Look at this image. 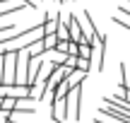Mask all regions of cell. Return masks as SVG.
Wrapping results in <instances>:
<instances>
[{"mask_svg": "<svg viewBox=\"0 0 130 123\" xmlns=\"http://www.w3.org/2000/svg\"><path fill=\"white\" fill-rule=\"evenodd\" d=\"M17 80V53L3 56V72H0V87H12Z\"/></svg>", "mask_w": 130, "mask_h": 123, "instance_id": "obj_1", "label": "cell"}, {"mask_svg": "<svg viewBox=\"0 0 130 123\" xmlns=\"http://www.w3.org/2000/svg\"><path fill=\"white\" fill-rule=\"evenodd\" d=\"M65 101H68V116L72 114V118L75 121H79L82 118V85L79 87H75V89H70L68 92V97H65Z\"/></svg>", "mask_w": 130, "mask_h": 123, "instance_id": "obj_2", "label": "cell"}, {"mask_svg": "<svg viewBox=\"0 0 130 123\" xmlns=\"http://www.w3.org/2000/svg\"><path fill=\"white\" fill-rule=\"evenodd\" d=\"M106 43H108L106 36L92 43V60H89V63H92V70H101V68H104V56H106L104 51H106Z\"/></svg>", "mask_w": 130, "mask_h": 123, "instance_id": "obj_3", "label": "cell"}, {"mask_svg": "<svg viewBox=\"0 0 130 123\" xmlns=\"http://www.w3.org/2000/svg\"><path fill=\"white\" fill-rule=\"evenodd\" d=\"M60 17H63V12H46V14H43V22H41V27H43V36H51V34H56L58 24H60Z\"/></svg>", "mask_w": 130, "mask_h": 123, "instance_id": "obj_4", "label": "cell"}, {"mask_svg": "<svg viewBox=\"0 0 130 123\" xmlns=\"http://www.w3.org/2000/svg\"><path fill=\"white\" fill-rule=\"evenodd\" d=\"M65 22H68V29H70V41L84 43V34H82V24H79V19L75 17V14H70Z\"/></svg>", "mask_w": 130, "mask_h": 123, "instance_id": "obj_5", "label": "cell"}, {"mask_svg": "<svg viewBox=\"0 0 130 123\" xmlns=\"http://www.w3.org/2000/svg\"><path fill=\"white\" fill-rule=\"evenodd\" d=\"M99 116L111 118V121H116V123H130V116L123 114V111L116 109V106H104V109H99Z\"/></svg>", "mask_w": 130, "mask_h": 123, "instance_id": "obj_6", "label": "cell"}, {"mask_svg": "<svg viewBox=\"0 0 130 123\" xmlns=\"http://www.w3.org/2000/svg\"><path fill=\"white\" fill-rule=\"evenodd\" d=\"M51 118L65 123V118H68V101L65 99H53L51 101Z\"/></svg>", "mask_w": 130, "mask_h": 123, "instance_id": "obj_7", "label": "cell"}, {"mask_svg": "<svg viewBox=\"0 0 130 123\" xmlns=\"http://www.w3.org/2000/svg\"><path fill=\"white\" fill-rule=\"evenodd\" d=\"M24 53H27L29 60H36V58H41L43 53H46V48H43V41H41V39H39V41H34L31 46L24 48Z\"/></svg>", "mask_w": 130, "mask_h": 123, "instance_id": "obj_8", "label": "cell"}, {"mask_svg": "<svg viewBox=\"0 0 130 123\" xmlns=\"http://www.w3.org/2000/svg\"><path fill=\"white\" fill-rule=\"evenodd\" d=\"M14 114H34V104H31V99H19V101H14L12 116H14Z\"/></svg>", "mask_w": 130, "mask_h": 123, "instance_id": "obj_9", "label": "cell"}, {"mask_svg": "<svg viewBox=\"0 0 130 123\" xmlns=\"http://www.w3.org/2000/svg\"><path fill=\"white\" fill-rule=\"evenodd\" d=\"M56 39L58 41H70V29H68V22L60 17V24H58V29H56Z\"/></svg>", "mask_w": 130, "mask_h": 123, "instance_id": "obj_10", "label": "cell"}, {"mask_svg": "<svg viewBox=\"0 0 130 123\" xmlns=\"http://www.w3.org/2000/svg\"><path fill=\"white\" fill-rule=\"evenodd\" d=\"M43 56H48V60H51V65H63V63H65V58H68L65 53H58L56 48H53V51H46Z\"/></svg>", "mask_w": 130, "mask_h": 123, "instance_id": "obj_11", "label": "cell"}, {"mask_svg": "<svg viewBox=\"0 0 130 123\" xmlns=\"http://www.w3.org/2000/svg\"><path fill=\"white\" fill-rule=\"evenodd\" d=\"M77 58L92 60V46H89V43H79V53H77Z\"/></svg>", "mask_w": 130, "mask_h": 123, "instance_id": "obj_12", "label": "cell"}, {"mask_svg": "<svg viewBox=\"0 0 130 123\" xmlns=\"http://www.w3.org/2000/svg\"><path fill=\"white\" fill-rule=\"evenodd\" d=\"M77 70L89 72V70H92V63H89V60H84V58H77Z\"/></svg>", "mask_w": 130, "mask_h": 123, "instance_id": "obj_13", "label": "cell"}, {"mask_svg": "<svg viewBox=\"0 0 130 123\" xmlns=\"http://www.w3.org/2000/svg\"><path fill=\"white\" fill-rule=\"evenodd\" d=\"M94 123H116V121H111V118H104V116H96V118H94Z\"/></svg>", "mask_w": 130, "mask_h": 123, "instance_id": "obj_14", "label": "cell"}]
</instances>
